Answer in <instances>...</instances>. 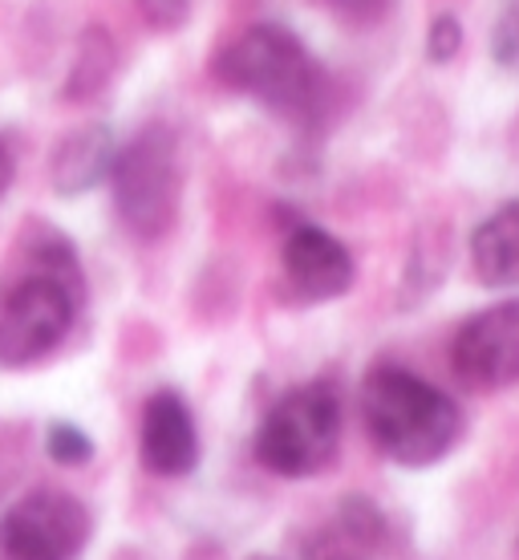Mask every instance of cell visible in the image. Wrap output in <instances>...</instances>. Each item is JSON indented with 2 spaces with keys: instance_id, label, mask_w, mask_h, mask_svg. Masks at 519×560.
<instances>
[{
  "instance_id": "6da1fadb",
  "label": "cell",
  "mask_w": 519,
  "mask_h": 560,
  "mask_svg": "<svg viewBox=\"0 0 519 560\" xmlns=\"http://www.w3.org/2000/svg\"><path fill=\"white\" fill-rule=\"evenodd\" d=\"M362 419L378 451L398 467H430L463 434L459 402L402 365H378L365 374Z\"/></svg>"
},
{
  "instance_id": "7a4b0ae2",
  "label": "cell",
  "mask_w": 519,
  "mask_h": 560,
  "mask_svg": "<svg viewBox=\"0 0 519 560\" xmlns=\"http://www.w3.org/2000/svg\"><path fill=\"white\" fill-rule=\"evenodd\" d=\"M82 305V277L66 240L37 248V272L25 277L0 305V365L25 370L66 341Z\"/></svg>"
},
{
  "instance_id": "3957f363",
  "label": "cell",
  "mask_w": 519,
  "mask_h": 560,
  "mask_svg": "<svg viewBox=\"0 0 519 560\" xmlns=\"http://www.w3.org/2000/svg\"><path fill=\"white\" fill-rule=\"evenodd\" d=\"M220 78L284 118H312L321 106V70L281 25H252L220 57Z\"/></svg>"
},
{
  "instance_id": "277c9868",
  "label": "cell",
  "mask_w": 519,
  "mask_h": 560,
  "mask_svg": "<svg viewBox=\"0 0 519 560\" xmlns=\"http://www.w3.org/2000/svg\"><path fill=\"white\" fill-rule=\"evenodd\" d=\"M341 451V398L329 382L288 390L256 431V459L272 476L309 479L333 467Z\"/></svg>"
},
{
  "instance_id": "5b68a950",
  "label": "cell",
  "mask_w": 519,
  "mask_h": 560,
  "mask_svg": "<svg viewBox=\"0 0 519 560\" xmlns=\"http://www.w3.org/2000/svg\"><path fill=\"white\" fill-rule=\"evenodd\" d=\"M114 208L130 236L158 240L167 236L182 196V167L179 147L170 130L146 127L139 139L122 147L114 159Z\"/></svg>"
},
{
  "instance_id": "8992f818",
  "label": "cell",
  "mask_w": 519,
  "mask_h": 560,
  "mask_svg": "<svg viewBox=\"0 0 519 560\" xmlns=\"http://www.w3.org/2000/svg\"><path fill=\"white\" fill-rule=\"evenodd\" d=\"M90 528V508L78 495L37 488L0 516V560H78Z\"/></svg>"
},
{
  "instance_id": "52a82bcc",
  "label": "cell",
  "mask_w": 519,
  "mask_h": 560,
  "mask_svg": "<svg viewBox=\"0 0 519 560\" xmlns=\"http://www.w3.org/2000/svg\"><path fill=\"white\" fill-rule=\"evenodd\" d=\"M450 365L471 390H507L519 382V301L475 313L450 346Z\"/></svg>"
},
{
  "instance_id": "ba28073f",
  "label": "cell",
  "mask_w": 519,
  "mask_h": 560,
  "mask_svg": "<svg viewBox=\"0 0 519 560\" xmlns=\"http://www.w3.org/2000/svg\"><path fill=\"white\" fill-rule=\"evenodd\" d=\"M281 268L288 280V293L305 305H321V301H338L353 289V256L338 236H329L325 228L296 224L284 236Z\"/></svg>"
},
{
  "instance_id": "9c48e42d",
  "label": "cell",
  "mask_w": 519,
  "mask_h": 560,
  "mask_svg": "<svg viewBox=\"0 0 519 560\" xmlns=\"http://www.w3.org/2000/svg\"><path fill=\"white\" fill-rule=\"evenodd\" d=\"M142 463L163 479H179L196 471L199 431L191 410L175 390H158L142 407Z\"/></svg>"
},
{
  "instance_id": "30bf717a",
  "label": "cell",
  "mask_w": 519,
  "mask_h": 560,
  "mask_svg": "<svg viewBox=\"0 0 519 560\" xmlns=\"http://www.w3.org/2000/svg\"><path fill=\"white\" fill-rule=\"evenodd\" d=\"M114 159H118V147H114L110 127H82L70 139L57 142L49 175L61 196H85L90 187L110 179Z\"/></svg>"
},
{
  "instance_id": "8fae6325",
  "label": "cell",
  "mask_w": 519,
  "mask_h": 560,
  "mask_svg": "<svg viewBox=\"0 0 519 560\" xmlns=\"http://www.w3.org/2000/svg\"><path fill=\"white\" fill-rule=\"evenodd\" d=\"M471 265L487 289H519V199L492 211L475 228Z\"/></svg>"
},
{
  "instance_id": "7c38bea8",
  "label": "cell",
  "mask_w": 519,
  "mask_h": 560,
  "mask_svg": "<svg viewBox=\"0 0 519 560\" xmlns=\"http://www.w3.org/2000/svg\"><path fill=\"white\" fill-rule=\"evenodd\" d=\"M381 545V516L365 500H350L325 528L309 536L305 560H374Z\"/></svg>"
},
{
  "instance_id": "4fadbf2b",
  "label": "cell",
  "mask_w": 519,
  "mask_h": 560,
  "mask_svg": "<svg viewBox=\"0 0 519 560\" xmlns=\"http://www.w3.org/2000/svg\"><path fill=\"white\" fill-rule=\"evenodd\" d=\"M110 73H114V45H110V37H106L102 28H90V33H85L82 54H78V66H73V94H78V98H90V94H98Z\"/></svg>"
},
{
  "instance_id": "5bb4252c",
  "label": "cell",
  "mask_w": 519,
  "mask_h": 560,
  "mask_svg": "<svg viewBox=\"0 0 519 560\" xmlns=\"http://www.w3.org/2000/svg\"><path fill=\"white\" fill-rule=\"evenodd\" d=\"M492 54L499 61V70L519 73V0H511L504 13H499V21H495Z\"/></svg>"
},
{
  "instance_id": "9a60e30c",
  "label": "cell",
  "mask_w": 519,
  "mask_h": 560,
  "mask_svg": "<svg viewBox=\"0 0 519 560\" xmlns=\"http://www.w3.org/2000/svg\"><path fill=\"white\" fill-rule=\"evenodd\" d=\"M45 447H49V455H54L57 463H66V467H78V463H85L94 455V443L85 439V431H78L70 422H54Z\"/></svg>"
},
{
  "instance_id": "2e32d148",
  "label": "cell",
  "mask_w": 519,
  "mask_h": 560,
  "mask_svg": "<svg viewBox=\"0 0 519 560\" xmlns=\"http://www.w3.org/2000/svg\"><path fill=\"white\" fill-rule=\"evenodd\" d=\"M459 45H463L459 21H455V16H435V25L426 33V54H430V61H435V66L450 61V57L459 54Z\"/></svg>"
},
{
  "instance_id": "e0dca14e",
  "label": "cell",
  "mask_w": 519,
  "mask_h": 560,
  "mask_svg": "<svg viewBox=\"0 0 519 560\" xmlns=\"http://www.w3.org/2000/svg\"><path fill=\"white\" fill-rule=\"evenodd\" d=\"M142 16H146V25L158 28V33H170V28H179L191 13V0H139Z\"/></svg>"
},
{
  "instance_id": "ac0fdd59",
  "label": "cell",
  "mask_w": 519,
  "mask_h": 560,
  "mask_svg": "<svg viewBox=\"0 0 519 560\" xmlns=\"http://www.w3.org/2000/svg\"><path fill=\"white\" fill-rule=\"evenodd\" d=\"M325 4L350 25H378L390 13V0H325Z\"/></svg>"
},
{
  "instance_id": "d6986e66",
  "label": "cell",
  "mask_w": 519,
  "mask_h": 560,
  "mask_svg": "<svg viewBox=\"0 0 519 560\" xmlns=\"http://www.w3.org/2000/svg\"><path fill=\"white\" fill-rule=\"evenodd\" d=\"M13 179H16V159H13V151H9L4 142H0V199L9 196Z\"/></svg>"
},
{
  "instance_id": "ffe728a7",
  "label": "cell",
  "mask_w": 519,
  "mask_h": 560,
  "mask_svg": "<svg viewBox=\"0 0 519 560\" xmlns=\"http://www.w3.org/2000/svg\"><path fill=\"white\" fill-rule=\"evenodd\" d=\"M0 488H4V467H0Z\"/></svg>"
},
{
  "instance_id": "44dd1931",
  "label": "cell",
  "mask_w": 519,
  "mask_h": 560,
  "mask_svg": "<svg viewBox=\"0 0 519 560\" xmlns=\"http://www.w3.org/2000/svg\"><path fill=\"white\" fill-rule=\"evenodd\" d=\"M260 560H264V557H260Z\"/></svg>"
}]
</instances>
